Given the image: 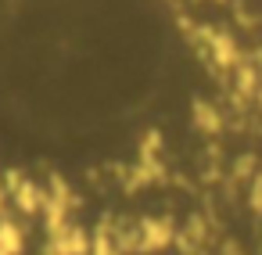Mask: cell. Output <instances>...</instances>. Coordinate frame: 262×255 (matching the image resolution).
<instances>
[{
  "instance_id": "6da1fadb",
  "label": "cell",
  "mask_w": 262,
  "mask_h": 255,
  "mask_svg": "<svg viewBox=\"0 0 262 255\" xmlns=\"http://www.w3.org/2000/svg\"><path fill=\"white\" fill-rule=\"evenodd\" d=\"M155 0H0V87L108 97L151 79Z\"/></svg>"
}]
</instances>
